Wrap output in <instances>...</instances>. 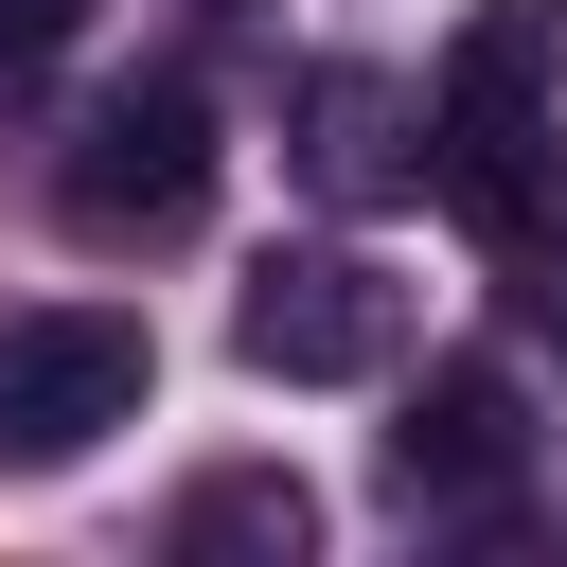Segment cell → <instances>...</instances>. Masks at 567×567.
I'll use <instances>...</instances> for the list:
<instances>
[{"mask_svg": "<svg viewBox=\"0 0 567 567\" xmlns=\"http://www.w3.org/2000/svg\"><path fill=\"white\" fill-rule=\"evenodd\" d=\"M549 89H567V0H478L461 53L425 71V177L496 248L549 230Z\"/></svg>", "mask_w": 567, "mask_h": 567, "instance_id": "obj_1", "label": "cell"}, {"mask_svg": "<svg viewBox=\"0 0 567 567\" xmlns=\"http://www.w3.org/2000/svg\"><path fill=\"white\" fill-rule=\"evenodd\" d=\"M213 89L195 71H142V89H106L71 142H53V213H71V248H195L213 230Z\"/></svg>", "mask_w": 567, "mask_h": 567, "instance_id": "obj_2", "label": "cell"}, {"mask_svg": "<svg viewBox=\"0 0 567 567\" xmlns=\"http://www.w3.org/2000/svg\"><path fill=\"white\" fill-rule=\"evenodd\" d=\"M142 390H159V337H142L124 301H35V319H0V478L89 461L106 425H142Z\"/></svg>", "mask_w": 567, "mask_h": 567, "instance_id": "obj_3", "label": "cell"}, {"mask_svg": "<svg viewBox=\"0 0 567 567\" xmlns=\"http://www.w3.org/2000/svg\"><path fill=\"white\" fill-rule=\"evenodd\" d=\"M230 354L284 372V390H372V372L408 354V284H390L372 248H266L248 301H230Z\"/></svg>", "mask_w": 567, "mask_h": 567, "instance_id": "obj_4", "label": "cell"}, {"mask_svg": "<svg viewBox=\"0 0 567 567\" xmlns=\"http://www.w3.org/2000/svg\"><path fill=\"white\" fill-rule=\"evenodd\" d=\"M514 461H532V408H514L496 354H443V372L408 390V425H390V496H408V514H496Z\"/></svg>", "mask_w": 567, "mask_h": 567, "instance_id": "obj_5", "label": "cell"}, {"mask_svg": "<svg viewBox=\"0 0 567 567\" xmlns=\"http://www.w3.org/2000/svg\"><path fill=\"white\" fill-rule=\"evenodd\" d=\"M284 124H301V177H319L337 213L425 195V89H408V71H354V53H337V71H301Z\"/></svg>", "mask_w": 567, "mask_h": 567, "instance_id": "obj_6", "label": "cell"}, {"mask_svg": "<svg viewBox=\"0 0 567 567\" xmlns=\"http://www.w3.org/2000/svg\"><path fill=\"white\" fill-rule=\"evenodd\" d=\"M159 549H177V567H301V549H319V496H301L284 461H213V478L159 514Z\"/></svg>", "mask_w": 567, "mask_h": 567, "instance_id": "obj_7", "label": "cell"}, {"mask_svg": "<svg viewBox=\"0 0 567 567\" xmlns=\"http://www.w3.org/2000/svg\"><path fill=\"white\" fill-rule=\"evenodd\" d=\"M71 35H89V0H0V89H35Z\"/></svg>", "mask_w": 567, "mask_h": 567, "instance_id": "obj_8", "label": "cell"}, {"mask_svg": "<svg viewBox=\"0 0 567 567\" xmlns=\"http://www.w3.org/2000/svg\"><path fill=\"white\" fill-rule=\"evenodd\" d=\"M532 319H549V337H567V248H549V284H532Z\"/></svg>", "mask_w": 567, "mask_h": 567, "instance_id": "obj_9", "label": "cell"}]
</instances>
